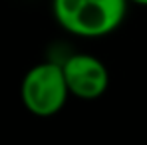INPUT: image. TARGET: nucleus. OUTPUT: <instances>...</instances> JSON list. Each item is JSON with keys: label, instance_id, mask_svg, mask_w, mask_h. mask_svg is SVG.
I'll list each match as a JSON object with an SVG mask.
<instances>
[{"label": "nucleus", "instance_id": "nucleus-1", "mask_svg": "<svg viewBox=\"0 0 147 145\" xmlns=\"http://www.w3.org/2000/svg\"><path fill=\"white\" fill-rule=\"evenodd\" d=\"M127 4V0H52V14L72 36L103 38L121 26Z\"/></svg>", "mask_w": 147, "mask_h": 145}, {"label": "nucleus", "instance_id": "nucleus-2", "mask_svg": "<svg viewBox=\"0 0 147 145\" xmlns=\"http://www.w3.org/2000/svg\"><path fill=\"white\" fill-rule=\"evenodd\" d=\"M70 97L62 64L40 62L32 66L22 78L20 99L36 117H52L60 113Z\"/></svg>", "mask_w": 147, "mask_h": 145}, {"label": "nucleus", "instance_id": "nucleus-3", "mask_svg": "<svg viewBox=\"0 0 147 145\" xmlns=\"http://www.w3.org/2000/svg\"><path fill=\"white\" fill-rule=\"evenodd\" d=\"M70 96L92 101L105 94L109 86V72L105 64L92 54H72L62 62Z\"/></svg>", "mask_w": 147, "mask_h": 145}, {"label": "nucleus", "instance_id": "nucleus-4", "mask_svg": "<svg viewBox=\"0 0 147 145\" xmlns=\"http://www.w3.org/2000/svg\"><path fill=\"white\" fill-rule=\"evenodd\" d=\"M131 4H137V6H147V0H127Z\"/></svg>", "mask_w": 147, "mask_h": 145}]
</instances>
